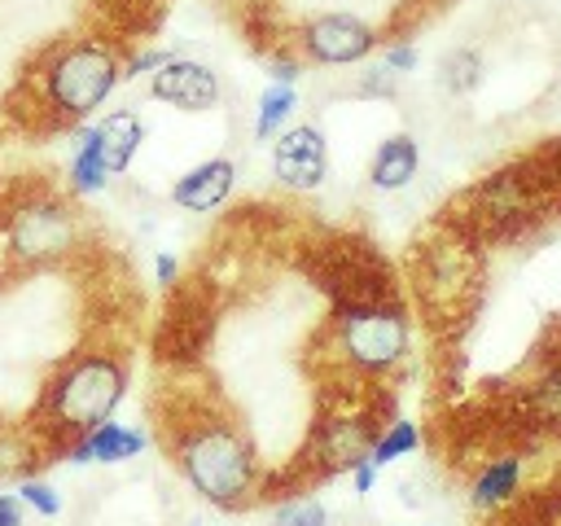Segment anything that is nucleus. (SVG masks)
I'll return each mask as SVG.
<instances>
[{"label": "nucleus", "instance_id": "393cba45", "mask_svg": "<svg viewBox=\"0 0 561 526\" xmlns=\"http://www.w3.org/2000/svg\"><path fill=\"white\" fill-rule=\"evenodd\" d=\"M267 75H272V83H298V75H302V61H294V57H276Z\"/></svg>", "mask_w": 561, "mask_h": 526}, {"label": "nucleus", "instance_id": "9d476101", "mask_svg": "<svg viewBox=\"0 0 561 526\" xmlns=\"http://www.w3.org/2000/svg\"><path fill=\"white\" fill-rule=\"evenodd\" d=\"M149 447V434L123 421H101L96 430L79 434L66 451L70 465H118V460H136Z\"/></svg>", "mask_w": 561, "mask_h": 526}, {"label": "nucleus", "instance_id": "0eeeda50", "mask_svg": "<svg viewBox=\"0 0 561 526\" xmlns=\"http://www.w3.org/2000/svg\"><path fill=\"white\" fill-rule=\"evenodd\" d=\"M272 175L294 193H316L329 175V145L316 123L285 127L272 145Z\"/></svg>", "mask_w": 561, "mask_h": 526}, {"label": "nucleus", "instance_id": "bb28decb", "mask_svg": "<svg viewBox=\"0 0 561 526\" xmlns=\"http://www.w3.org/2000/svg\"><path fill=\"white\" fill-rule=\"evenodd\" d=\"M22 500L18 495H0V526H22Z\"/></svg>", "mask_w": 561, "mask_h": 526}, {"label": "nucleus", "instance_id": "7ed1b4c3", "mask_svg": "<svg viewBox=\"0 0 561 526\" xmlns=\"http://www.w3.org/2000/svg\"><path fill=\"white\" fill-rule=\"evenodd\" d=\"M412 342L408 311L386 298H359L337 307V355L364 377L390 373Z\"/></svg>", "mask_w": 561, "mask_h": 526}, {"label": "nucleus", "instance_id": "4be33fe9", "mask_svg": "<svg viewBox=\"0 0 561 526\" xmlns=\"http://www.w3.org/2000/svg\"><path fill=\"white\" fill-rule=\"evenodd\" d=\"M175 53L171 48H145V53H136V57H127V66H123V79H140V75H153L162 61H171Z\"/></svg>", "mask_w": 561, "mask_h": 526}, {"label": "nucleus", "instance_id": "2eb2a0df", "mask_svg": "<svg viewBox=\"0 0 561 526\" xmlns=\"http://www.w3.org/2000/svg\"><path fill=\"white\" fill-rule=\"evenodd\" d=\"M105 184H110V171H105V162H101L96 132L83 127V132H79V149H75V158H70V188H75V193H101Z\"/></svg>", "mask_w": 561, "mask_h": 526}, {"label": "nucleus", "instance_id": "cd10ccee", "mask_svg": "<svg viewBox=\"0 0 561 526\" xmlns=\"http://www.w3.org/2000/svg\"><path fill=\"white\" fill-rule=\"evenodd\" d=\"M504 526H543V522L530 513V517H513V522H504Z\"/></svg>", "mask_w": 561, "mask_h": 526}, {"label": "nucleus", "instance_id": "6e6552de", "mask_svg": "<svg viewBox=\"0 0 561 526\" xmlns=\"http://www.w3.org/2000/svg\"><path fill=\"white\" fill-rule=\"evenodd\" d=\"M219 92H224L219 75L206 61H193V57H171L149 75V96L162 101V105L188 110V114L219 105Z\"/></svg>", "mask_w": 561, "mask_h": 526}, {"label": "nucleus", "instance_id": "6ab92c4d", "mask_svg": "<svg viewBox=\"0 0 561 526\" xmlns=\"http://www.w3.org/2000/svg\"><path fill=\"white\" fill-rule=\"evenodd\" d=\"M272 526H329V508L311 495H298V500H285L272 513Z\"/></svg>", "mask_w": 561, "mask_h": 526}, {"label": "nucleus", "instance_id": "20e7f679", "mask_svg": "<svg viewBox=\"0 0 561 526\" xmlns=\"http://www.w3.org/2000/svg\"><path fill=\"white\" fill-rule=\"evenodd\" d=\"M118 83H123V61L101 39H70L66 48L53 53V61L44 70V92H48L53 110L66 118H83L96 105H105V96Z\"/></svg>", "mask_w": 561, "mask_h": 526}, {"label": "nucleus", "instance_id": "aec40b11", "mask_svg": "<svg viewBox=\"0 0 561 526\" xmlns=\"http://www.w3.org/2000/svg\"><path fill=\"white\" fill-rule=\"evenodd\" d=\"M18 500H22L26 508H35L39 517H57V513H61V495H57L48 482H39V478H22Z\"/></svg>", "mask_w": 561, "mask_h": 526}, {"label": "nucleus", "instance_id": "f8f14e48", "mask_svg": "<svg viewBox=\"0 0 561 526\" xmlns=\"http://www.w3.org/2000/svg\"><path fill=\"white\" fill-rule=\"evenodd\" d=\"M416 171H421V149H416V140H412L408 132H394V136H386V140L377 145V153H373V162H368V184L381 188V193H399V188H408V184L416 180Z\"/></svg>", "mask_w": 561, "mask_h": 526}, {"label": "nucleus", "instance_id": "5701e85b", "mask_svg": "<svg viewBox=\"0 0 561 526\" xmlns=\"http://www.w3.org/2000/svg\"><path fill=\"white\" fill-rule=\"evenodd\" d=\"M381 66H386V70H394V75H408V70H416V44H408V39H399V44H386V53H381Z\"/></svg>", "mask_w": 561, "mask_h": 526}, {"label": "nucleus", "instance_id": "f03ea898", "mask_svg": "<svg viewBox=\"0 0 561 526\" xmlns=\"http://www.w3.org/2000/svg\"><path fill=\"white\" fill-rule=\"evenodd\" d=\"M127 395V364L114 351H88L70 359L44 390V416L61 434H88L114 416Z\"/></svg>", "mask_w": 561, "mask_h": 526}, {"label": "nucleus", "instance_id": "a878e982", "mask_svg": "<svg viewBox=\"0 0 561 526\" xmlns=\"http://www.w3.org/2000/svg\"><path fill=\"white\" fill-rule=\"evenodd\" d=\"M153 276H158L162 285H175V276H180V259H175V254H158V259H153Z\"/></svg>", "mask_w": 561, "mask_h": 526}, {"label": "nucleus", "instance_id": "423d86ee", "mask_svg": "<svg viewBox=\"0 0 561 526\" xmlns=\"http://www.w3.org/2000/svg\"><path fill=\"white\" fill-rule=\"evenodd\" d=\"M75 210L66 202H26L18 215H13V228H9V241L13 250L26 259V263H48L57 259L61 250L75 245Z\"/></svg>", "mask_w": 561, "mask_h": 526}, {"label": "nucleus", "instance_id": "f3484780", "mask_svg": "<svg viewBox=\"0 0 561 526\" xmlns=\"http://www.w3.org/2000/svg\"><path fill=\"white\" fill-rule=\"evenodd\" d=\"M438 83L451 96H469L482 83V53L478 48H451L443 57V66H438Z\"/></svg>", "mask_w": 561, "mask_h": 526}, {"label": "nucleus", "instance_id": "a211bd4d", "mask_svg": "<svg viewBox=\"0 0 561 526\" xmlns=\"http://www.w3.org/2000/svg\"><path fill=\"white\" fill-rule=\"evenodd\" d=\"M421 447V430H416V421H390L377 438H373V447H368V460L381 469V465H394V460H403V456H412Z\"/></svg>", "mask_w": 561, "mask_h": 526}, {"label": "nucleus", "instance_id": "dca6fc26", "mask_svg": "<svg viewBox=\"0 0 561 526\" xmlns=\"http://www.w3.org/2000/svg\"><path fill=\"white\" fill-rule=\"evenodd\" d=\"M294 105H298L294 83H272V88H263L259 110H254V140H272V136H276V132L289 123Z\"/></svg>", "mask_w": 561, "mask_h": 526}, {"label": "nucleus", "instance_id": "412c9836", "mask_svg": "<svg viewBox=\"0 0 561 526\" xmlns=\"http://www.w3.org/2000/svg\"><path fill=\"white\" fill-rule=\"evenodd\" d=\"M399 92V75L394 70H386L381 61L377 66H368L364 75H359V83H355V96H381V101H390Z\"/></svg>", "mask_w": 561, "mask_h": 526}, {"label": "nucleus", "instance_id": "c85d7f7f", "mask_svg": "<svg viewBox=\"0 0 561 526\" xmlns=\"http://www.w3.org/2000/svg\"><path fill=\"white\" fill-rule=\"evenodd\" d=\"M188 526H202V522H188Z\"/></svg>", "mask_w": 561, "mask_h": 526}, {"label": "nucleus", "instance_id": "4468645a", "mask_svg": "<svg viewBox=\"0 0 561 526\" xmlns=\"http://www.w3.org/2000/svg\"><path fill=\"white\" fill-rule=\"evenodd\" d=\"M517 487H522V456H495V460H486L482 473L473 478L469 504H473L478 513H495V508H504V504L517 495Z\"/></svg>", "mask_w": 561, "mask_h": 526}, {"label": "nucleus", "instance_id": "39448f33", "mask_svg": "<svg viewBox=\"0 0 561 526\" xmlns=\"http://www.w3.org/2000/svg\"><path fill=\"white\" fill-rule=\"evenodd\" d=\"M294 39H298V53L316 66H355L377 48L381 35L346 9H329V13L307 18Z\"/></svg>", "mask_w": 561, "mask_h": 526}, {"label": "nucleus", "instance_id": "9b49d317", "mask_svg": "<svg viewBox=\"0 0 561 526\" xmlns=\"http://www.w3.org/2000/svg\"><path fill=\"white\" fill-rule=\"evenodd\" d=\"M517 412L526 425L561 434V355H548L539 373L517 390Z\"/></svg>", "mask_w": 561, "mask_h": 526}, {"label": "nucleus", "instance_id": "b1692460", "mask_svg": "<svg viewBox=\"0 0 561 526\" xmlns=\"http://www.w3.org/2000/svg\"><path fill=\"white\" fill-rule=\"evenodd\" d=\"M351 482H355V495H368L373 487H377V465L364 456V460H355L351 465Z\"/></svg>", "mask_w": 561, "mask_h": 526}, {"label": "nucleus", "instance_id": "f257e3e1", "mask_svg": "<svg viewBox=\"0 0 561 526\" xmlns=\"http://www.w3.org/2000/svg\"><path fill=\"white\" fill-rule=\"evenodd\" d=\"M175 465L184 482L215 508H245L259 495V456L254 443L228 416H193L175 434Z\"/></svg>", "mask_w": 561, "mask_h": 526}, {"label": "nucleus", "instance_id": "1a4fd4ad", "mask_svg": "<svg viewBox=\"0 0 561 526\" xmlns=\"http://www.w3.org/2000/svg\"><path fill=\"white\" fill-rule=\"evenodd\" d=\"M232 184H237V162H232V158H206V162L188 167V171L171 184V202H175L180 210L202 215V210L224 206L228 193H232Z\"/></svg>", "mask_w": 561, "mask_h": 526}, {"label": "nucleus", "instance_id": "ddd939ff", "mask_svg": "<svg viewBox=\"0 0 561 526\" xmlns=\"http://www.w3.org/2000/svg\"><path fill=\"white\" fill-rule=\"evenodd\" d=\"M92 132H96V149H101L105 171H110V175H123V171L131 167L140 140H145L140 114H136V110H114V114H105Z\"/></svg>", "mask_w": 561, "mask_h": 526}]
</instances>
